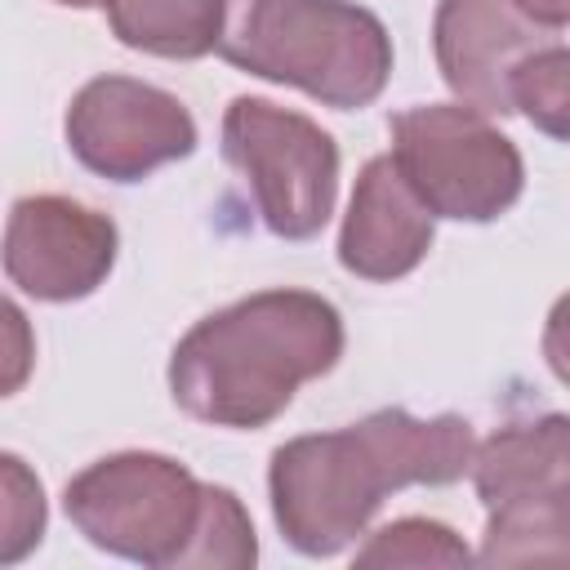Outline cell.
Segmentation results:
<instances>
[{
  "instance_id": "1",
  "label": "cell",
  "mask_w": 570,
  "mask_h": 570,
  "mask_svg": "<svg viewBox=\"0 0 570 570\" xmlns=\"http://www.w3.org/2000/svg\"><path fill=\"white\" fill-rule=\"evenodd\" d=\"M476 436L459 414L414 419L374 410L361 423L294 436L272 450L267 494L281 539L303 557L352 548L387 494L405 485H454L472 472Z\"/></svg>"
},
{
  "instance_id": "2",
  "label": "cell",
  "mask_w": 570,
  "mask_h": 570,
  "mask_svg": "<svg viewBox=\"0 0 570 570\" xmlns=\"http://www.w3.org/2000/svg\"><path fill=\"white\" fill-rule=\"evenodd\" d=\"M343 356V316L312 289H258L200 316L169 356L174 405L209 428L254 432Z\"/></svg>"
},
{
  "instance_id": "3",
  "label": "cell",
  "mask_w": 570,
  "mask_h": 570,
  "mask_svg": "<svg viewBox=\"0 0 570 570\" xmlns=\"http://www.w3.org/2000/svg\"><path fill=\"white\" fill-rule=\"evenodd\" d=\"M218 53L321 107L361 111L392 76V36L352 0H227Z\"/></svg>"
},
{
  "instance_id": "4",
  "label": "cell",
  "mask_w": 570,
  "mask_h": 570,
  "mask_svg": "<svg viewBox=\"0 0 570 570\" xmlns=\"http://www.w3.org/2000/svg\"><path fill=\"white\" fill-rule=\"evenodd\" d=\"M485 503L476 561L570 566V414H539L490 432L472 454Z\"/></svg>"
},
{
  "instance_id": "5",
  "label": "cell",
  "mask_w": 570,
  "mask_h": 570,
  "mask_svg": "<svg viewBox=\"0 0 570 570\" xmlns=\"http://www.w3.org/2000/svg\"><path fill=\"white\" fill-rule=\"evenodd\" d=\"M205 485L169 454L120 450L80 468L62 490V508L98 552L147 570H183L205 517Z\"/></svg>"
},
{
  "instance_id": "6",
  "label": "cell",
  "mask_w": 570,
  "mask_h": 570,
  "mask_svg": "<svg viewBox=\"0 0 570 570\" xmlns=\"http://www.w3.org/2000/svg\"><path fill=\"white\" fill-rule=\"evenodd\" d=\"M387 134L401 174L436 218L494 223L521 200L525 160L485 111L468 102H423L396 111Z\"/></svg>"
},
{
  "instance_id": "7",
  "label": "cell",
  "mask_w": 570,
  "mask_h": 570,
  "mask_svg": "<svg viewBox=\"0 0 570 570\" xmlns=\"http://www.w3.org/2000/svg\"><path fill=\"white\" fill-rule=\"evenodd\" d=\"M223 156L272 236L312 240L330 223L338 200V142L312 116L240 94L223 111Z\"/></svg>"
},
{
  "instance_id": "8",
  "label": "cell",
  "mask_w": 570,
  "mask_h": 570,
  "mask_svg": "<svg viewBox=\"0 0 570 570\" xmlns=\"http://www.w3.org/2000/svg\"><path fill=\"white\" fill-rule=\"evenodd\" d=\"M62 134L71 156L107 183H142L169 160L196 151L191 111L160 85L134 76H94L76 89Z\"/></svg>"
},
{
  "instance_id": "9",
  "label": "cell",
  "mask_w": 570,
  "mask_h": 570,
  "mask_svg": "<svg viewBox=\"0 0 570 570\" xmlns=\"http://www.w3.org/2000/svg\"><path fill=\"white\" fill-rule=\"evenodd\" d=\"M116 223L71 196H22L4 223V276L36 303L89 298L116 267Z\"/></svg>"
},
{
  "instance_id": "10",
  "label": "cell",
  "mask_w": 570,
  "mask_h": 570,
  "mask_svg": "<svg viewBox=\"0 0 570 570\" xmlns=\"http://www.w3.org/2000/svg\"><path fill=\"white\" fill-rule=\"evenodd\" d=\"M557 45V27L539 22L521 0H441L432 18L436 71L450 94L485 116H512V80L539 49Z\"/></svg>"
},
{
  "instance_id": "11",
  "label": "cell",
  "mask_w": 570,
  "mask_h": 570,
  "mask_svg": "<svg viewBox=\"0 0 570 570\" xmlns=\"http://www.w3.org/2000/svg\"><path fill=\"white\" fill-rule=\"evenodd\" d=\"M432 236H436V214L419 200L396 156L383 151L365 160L338 227L343 272L361 281H401L428 258Z\"/></svg>"
},
{
  "instance_id": "12",
  "label": "cell",
  "mask_w": 570,
  "mask_h": 570,
  "mask_svg": "<svg viewBox=\"0 0 570 570\" xmlns=\"http://www.w3.org/2000/svg\"><path fill=\"white\" fill-rule=\"evenodd\" d=\"M227 0H107L111 36L151 58L196 62L223 40Z\"/></svg>"
},
{
  "instance_id": "13",
  "label": "cell",
  "mask_w": 570,
  "mask_h": 570,
  "mask_svg": "<svg viewBox=\"0 0 570 570\" xmlns=\"http://www.w3.org/2000/svg\"><path fill=\"white\" fill-rule=\"evenodd\" d=\"M258 561V539L245 503L227 485H205V517L183 557V570H249Z\"/></svg>"
},
{
  "instance_id": "14",
  "label": "cell",
  "mask_w": 570,
  "mask_h": 570,
  "mask_svg": "<svg viewBox=\"0 0 570 570\" xmlns=\"http://www.w3.org/2000/svg\"><path fill=\"white\" fill-rule=\"evenodd\" d=\"M468 543L428 517H401L356 548V566H468Z\"/></svg>"
},
{
  "instance_id": "15",
  "label": "cell",
  "mask_w": 570,
  "mask_h": 570,
  "mask_svg": "<svg viewBox=\"0 0 570 570\" xmlns=\"http://www.w3.org/2000/svg\"><path fill=\"white\" fill-rule=\"evenodd\" d=\"M512 107L548 138L570 142V49L552 45L525 58L512 80Z\"/></svg>"
},
{
  "instance_id": "16",
  "label": "cell",
  "mask_w": 570,
  "mask_h": 570,
  "mask_svg": "<svg viewBox=\"0 0 570 570\" xmlns=\"http://www.w3.org/2000/svg\"><path fill=\"white\" fill-rule=\"evenodd\" d=\"M4 472V534H0V566H18L45 539V490L27 472L18 454L0 459Z\"/></svg>"
},
{
  "instance_id": "17",
  "label": "cell",
  "mask_w": 570,
  "mask_h": 570,
  "mask_svg": "<svg viewBox=\"0 0 570 570\" xmlns=\"http://www.w3.org/2000/svg\"><path fill=\"white\" fill-rule=\"evenodd\" d=\"M543 361L570 387V289L552 303V312L543 321Z\"/></svg>"
},
{
  "instance_id": "18",
  "label": "cell",
  "mask_w": 570,
  "mask_h": 570,
  "mask_svg": "<svg viewBox=\"0 0 570 570\" xmlns=\"http://www.w3.org/2000/svg\"><path fill=\"white\" fill-rule=\"evenodd\" d=\"M539 22H548V27H570V0H521Z\"/></svg>"
},
{
  "instance_id": "19",
  "label": "cell",
  "mask_w": 570,
  "mask_h": 570,
  "mask_svg": "<svg viewBox=\"0 0 570 570\" xmlns=\"http://www.w3.org/2000/svg\"><path fill=\"white\" fill-rule=\"evenodd\" d=\"M58 4H67V9H94V4H107V0H58Z\"/></svg>"
}]
</instances>
